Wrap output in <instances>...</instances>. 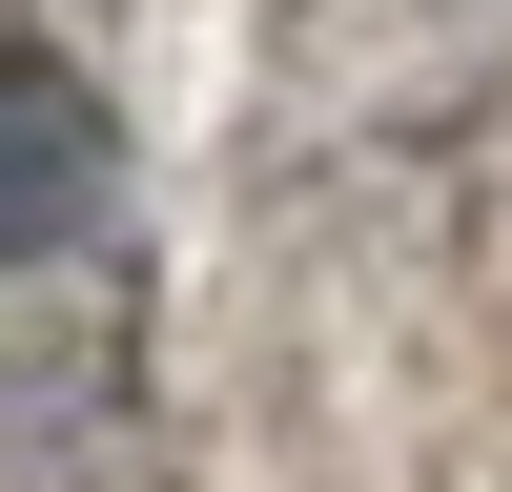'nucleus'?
<instances>
[{
    "mask_svg": "<svg viewBox=\"0 0 512 492\" xmlns=\"http://www.w3.org/2000/svg\"><path fill=\"white\" fill-rule=\"evenodd\" d=\"M82 205H103V103H82V82H41V62H0V267H21V246H62Z\"/></svg>",
    "mask_w": 512,
    "mask_h": 492,
    "instance_id": "1",
    "label": "nucleus"
}]
</instances>
